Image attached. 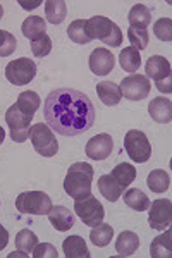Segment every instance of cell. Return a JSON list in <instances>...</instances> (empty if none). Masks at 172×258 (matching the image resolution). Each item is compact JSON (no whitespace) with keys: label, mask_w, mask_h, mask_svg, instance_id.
Returning <instances> with one entry per match:
<instances>
[{"label":"cell","mask_w":172,"mask_h":258,"mask_svg":"<svg viewBox=\"0 0 172 258\" xmlns=\"http://www.w3.org/2000/svg\"><path fill=\"white\" fill-rule=\"evenodd\" d=\"M43 115L48 127L62 136H78L95 124L93 102L83 91L59 88L48 93L43 103Z\"/></svg>","instance_id":"1"},{"label":"cell","mask_w":172,"mask_h":258,"mask_svg":"<svg viewBox=\"0 0 172 258\" xmlns=\"http://www.w3.org/2000/svg\"><path fill=\"white\" fill-rule=\"evenodd\" d=\"M93 167L86 162H76L67 170L64 179V189L71 198L83 200L91 195V182H93Z\"/></svg>","instance_id":"2"},{"label":"cell","mask_w":172,"mask_h":258,"mask_svg":"<svg viewBox=\"0 0 172 258\" xmlns=\"http://www.w3.org/2000/svg\"><path fill=\"white\" fill-rule=\"evenodd\" d=\"M85 28L91 40L98 38L107 47H121L123 45V31H121V28L114 21L103 18V16H93L91 19H86Z\"/></svg>","instance_id":"3"},{"label":"cell","mask_w":172,"mask_h":258,"mask_svg":"<svg viewBox=\"0 0 172 258\" xmlns=\"http://www.w3.org/2000/svg\"><path fill=\"white\" fill-rule=\"evenodd\" d=\"M52 200L43 191H26L16 198V209L28 215H48L52 210Z\"/></svg>","instance_id":"4"},{"label":"cell","mask_w":172,"mask_h":258,"mask_svg":"<svg viewBox=\"0 0 172 258\" xmlns=\"http://www.w3.org/2000/svg\"><path fill=\"white\" fill-rule=\"evenodd\" d=\"M124 148L131 160L138 164H145L152 157V143L146 138V135L140 129H129L124 136Z\"/></svg>","instance_id":"5"},{"label":"cell","mask_w":172,"mask_h":258,"mask_svg":"<svg viewBox=\"0 0 172 258\" xmlns=\"http://www.w3.org/2000/svg\"><path fill=\"white\" fill-rule=\"evenodd\" d=\"M31 138L33 148L36 150V153H40L41 157H55L59 152V141L55 140V135L47 124H35L31 126Z\"/></svg>","instance_id":"6"},{"label":"cell","mask_w":172,"mask_h":258,"mask_svg":"<svg viewBox=\"0 0 172 258\" xmlns=\"http://www.w3.org/2000/svg\"><path fill=\"white\" fill-rule=\"evenodd\" d=\"M31 120L33 115H28L18 109V105H11L9 110L6 112V122L11 127V138L14 143H24L29 138L31 133Z\"/></svg>","instance_id":"7"},{"label":"cell","mask_w":172,"mask_h":258,"mask_svg":"<svg viewBox=\"0 0 172 258\" xmlns=\"http://www.w3.org/2000/svg\"><path fill=\"white\" fill-rule=\"evenodd\" d=\"M74 212L78 214V217L83 220L85 226L95 227L98 224L103 222L105 217V209L102 203L96 200L93 195L83 198V200H74Z\"/></svg>","instance_id":"8"},{"label":"cell","mask_w":172,"mask_h":258,"mask_svg":"<svg viewBox=\"0 0 172 258\" xmlns=\"http://www.w3.org/2000/svg\"><path fill=\"white\" fill-rule=\"evenodd\" d=\"M36 76V64L35 60L28 57H19L12 60L6 68V78L7 81L12 83L14 86H24L31 83Z\"/></svg>","instance_id":"9"},{"label":"cell","mask_w":172,"mask_h":258,"mask_svg":"<svg viewBox=\"0 0 172 258\" xmlns=\"http://www.w3.org/2000/svg\"><path fill=\"white\" fill-rule=\"evenodd\" d=\"M119 88L124 98L131 100V102H140V100H145L150 95L152 83L145 74H129L123 80Z\"/></svg>","instance_id":"10"},{"label":"cell","mask_w":172,"mask_h":258,"mask_svg":"<svg viewBox=\"0 0 172 258\" xmlns=\"http://www.w3.org/2000/svg\"><path fill=\"white\" fill-rule=\"evenodd\" d=\"M148 222L150 227L157 231H165L172 222V203L170 200L158 198L150 203L148 207Z\"/></svg>","instance_id":"11"},{"label":"cell","mask_w":172,"mask_h":258,"mask_svg":"<svg viewBox=\"0 0 172 258\" xmlns=\"http://www.w3.org/2000/svg\"><path fill=\"white\" fill-rule=\"evenodd\" d=\"M112 148H114V141H112L110 135L102 133V135H96L88 140L85 152L86 157H90L93 160H105L107 157H110Z\"/></svg>","instance_id":"12"},{"label":"cell","mask_w":172,"mask_h":258,"mask_svg":"<svg viewBox=\"0 0 172 258\" xmlns=\"http://www.w3.org/2000/svg\"><path fill=\"white\" fill-rule=\"evenodd\" d=\"M88 64H90L91 73L96 74V76H107L114 69L116 57L112 55V52L108 48H96L91 52Z\"/></svg>","instance_id":"13"},{"label":"cell","mask_w":172,"mask_h":258,"mask_svg":"<svg viewBox=\"0 0 172 258\" xmlns=\"http://www.w3.org/2000/svg\"><path fill=\"white\" fill-rule=\"evenodd\" d=\"M145 73L148 80H153L155 83L162 81L170 76V62L162 55H152L146 60Z\"/></svg>","instance_id":"14"},{"label":"cell","mask_w":172,"mask_h":258,"mask_svg":"<svg viewBox=\"0 0 172 258\" xmlns=\"http://www.w3.org/2000/svg\"><path fill=\"white\" fill-rule=\"evenodd\" d=\"M48 220H50V224L61 232L69 231V229L74 226V222H76L73 212L62 205L52 207V210L48 212Z\"/></svg>","instance_id":"15"},{"label":"cell","mask_w":172,"mask_h":258,"mask_svg":"<svg viewBox=\"0 0 172 258\" xmlns=\"http://www.w3.org/2000/svg\"><path fill=\"white\" fill-rule=\"evenodd\" d=\"M148 112L158 124H169L172 120V102L165 97H157L150 102Z\"/></svg>","instance_id":"16"},{"label":"cell","mask_w":172,"mask_h":258,"mask_svg":"<svg viewBox=\"0 0 172 258\" xmlns=\"http://www.w3.org/2000/svg\"><path fill=\"white\" fill-rule=\"evenodd\" d=\"M66 258H90V249H88L85 239L79 236H69L62 243Z\"/></svg>","instance_id":"17"},{"label":"cell","mask_w":172,"mask_h":258,"mask_svg":"<svg viewBox=\"0 0 172 258\" xmlns=\"http://www.w3.org/2000/svg\"><path fill=\"white\" fill-rule=\"evenodd\" d=\"M96 93H98V98L102 100L105 105L114 107L121 102L123 98V93H121V88L112 81H102L96 85Z\"/></svg>","instance_id":"18"},{"label":"cell","mask_w":172,"mask_h":258,"mask_svg":"<svg viewBox=\"0 0 172 258\" xmlns=\"http://www.w3.org/2000/svg\"><path fill=\"white\" fill-rule=\"evenodd\" d=\"M150 255L152 258H170L172 256V232L165 229L162 236H157L152 241L150 246Z\"/></svg>","instance_id":"19"},{"label":"cell","mask_w":172,"mask_h":258,"mask_svg":"<svg viewBox=\"0 0 172 258\" xmlns=\"http://www.w3.org/2000/svg\"><path fill=\"white\" fill-rule=\"evenodd\" d=\"M138 246H140V238L131 231L121 232L119 238L116 241V251L121 256H131L138 249Z\"/></svg>","instance_id":"20"},{"label":"cell","mask_w":172,"mask_h":258,"mask_svg":"<svg viewBox=\"0 0 172 258\" xmlns=\"http://www.w3.org/2000/svg\"><path fill=\"white\" fill-rule=\"evenodd\" d=\"M128 21H129V28H141V30H146L148 24L152 23V12H150L148 7L143 6V4H136V6H133L131 11H129Z\"/></svg>","instance_id":"21"},{"label":"cell","mask_w":172,"mask_h":258,"mask_svg":"<svg viewBox=\"0 0 172 258\" xmlns=\"http://www.w3.org/2000/svg\"><path fill=\"white\" fill-rule=\"evenodd\" d=\"M98 189L102 193L103 198H107L108 202H117L121 197H123V188L116 182V179L110 176V174H103L102 177L98 179Z\"/></svg>","instance_id":"22"},{"label":"cell","mask_w":172,"mask_h":258,"mask_svg":"<svg viewBox=\"0 0 172 258\" xmlns=\"http://www.w3.org/2000/svg\"><path fill=\"white\" fill-rule=\"evenodd\" d=\"M47 30V21L41 19L40 16H29L28 19H24V23L21 24V31L23 35L29 40H36Z\"/></svg>","instance_id":"23"},{"label":"cell","mask_w":172,"mask_h":258,"mask_svg":"<svg viewBox=\"0 0 172 258\" xmlns=\"http://www.w3.org/2000/svg\"><path fill=\"white\" fill-rule=\"evenodd\" d=\"M124 203L129 209H133L136 212H145V210H148V207H150V198L146 197L141 189L131 188L124 193Z\"/></svg>","instance_id":"24"},{"label":"cell","mask_w":172,"mask_h":258,"mask_svg":"<svg viewBox=\"0 0 172 258\" xmlns=\"http://www.w3.org/2000/svg\"><path fill=\"white\" fill-rule=\"evenodd\" d=\"M110 176L116 179V182H117V184H119L121 188H123V191H124L129 184H133V181L136 179V169H134L131 164L124 162V164L116 165L114 170L110 172Z\"/></svg>","instance_id":"25"},{"label":"cell","mask_w":172,"mask_h":258,"mask_svg":"<svg viewBox=\"0 0 172 258\" xmlns=\"http://www.w3.org/2000/svg\"><path fill=\"white\" fill-rule=\"evenodd\" d=\"M67 6L64 0H47L45 2V16L52 24H61L66 19Z\"/></svg>","instance_id":"26"},{"label":"cell","mask_w":172,"mask_h":258,"mask_svg":"<svg viewBox=\"0 0 172 258\" xmlns=\"http://www.w3.org/2000/svg\"><path fill=\"white\" fill-rule=\"evenodd\" d=\"M119 64L126 73H136L141 66V55L136 48L126 47L123 52L119 53Z\"/></svg>","instance_id":"27"},{"label":"cell","mask_w":172,"mask_h":258,"mask_svg":"<svg viewBox=\"0 0 172 258\" xmlns=\"http://www.w3.org/2000/svg\"><path fill=\"white\" fill-rule=\"evenodd\" d=\"M146 184H148V188L152 189L153 193H163V191H167L170 188V177L165 170L155 169L148 174V177H146Z\"/></svg>","instance_id":"28"},{"label":"cell","mask_w":172,"mask_h":258,"mask_svg":"<svg viewBox=\"0 0 172 258\" xmlns=\"http://www.w3.org/2000/svg\"><path fill=\"white\" fill-rule=\"evenodd\" d=\"M40 103H41V100L38 97V93L28 90V91H23V93L19 95L16 105H18V109L21 112H24V114L35 115V112L40 109Z\"/></svg>","instance_id":"29"},{"label":"cell","mask_w":172,"mask_h":258,"mask_svg":"<svg viewBox=\"0 0 172 258\" xmlns=\"http://www.w3.org/2000/svg\"><path fill=\"white\" fill-rule=\"evenodd\" d=\"M36 244H38V238H36L35 232L29 231V229H23V231H19L18 236H16V248H18V251L24 256L33 253Z\"/></svg>","instance_id":"30"},{"label":"cell","mask_w":172,"mask_h":258,"mask_svg":"<svg viewBox=\"0 0 172 258\" xmlns=\"http://www.w3.org/2000/svg\"><path fill=\"white\" fill-rule=\"evenodd\" d=\"M112 238H114V229H112L108 224H98V226L91 227V232H90V239L95 246L98 248H103L107 244H110Z\"/></svg>","instance_id":"31"},{"label":"cell","mask_w":172,"mask_h":258,"mask_svg":"<svg viewBox=\"0 0 172 258\" xmlns=\"http://www.w3.org/2000/svg\"><path fill=\"white\" fill-rule=\"evenodd\" d=\"M85 23H86L85 19H76V21H73V23L69 24V28H67V36H69L71 41H74V43H78V45L90 43L91 38L88 36V33H86Z\"/></svg>","instance_id":"32"},{"label":"cell","mask_w":172,"mask_h":258,"mask_svg":"<svg viewBox=\"0 0 172 258\" xmlns=\"http://www.w3.org/2000/svg\"><path fill=\"white\" fill-rule=\"evenodd\" d=\"M128 40H129V43H131V47L136 48L138 52H140V50L148 48V41H150L148 30H141V28H129Z\"/></svg>","instance_id":"33"},{"label":"cell","mask_w":172,"mask_h":258,"mask_svg":"<svg viewBox=\"0 0 172 258\" xmlns=\"http://www.w3.org/2000/svg\"><path fill=\"white\" fill-rule=\"evenodd\" d=\"M31 52L35 57H47L50 52H52V40H50V36L47 33H43V35L40 36V38L36 40H31Z\"/></svg>","instance_id":"34"},{"label":"cell","mask_w":172,"mask_h":258,"mask_svg":"<svg viewBox=\"0 0 172 258\" xmlns=\"http://www.w3.org/2000/svg\"><path fill=\"white\" fill-rule=\"evenodd\" d=\"M18 48V41L14 35L6 30H0V57H9Z\"/></svg>","instance_id":"35"},{"label":"cell","mask_w":172,"mask_h":258,"mask_svg":"<svg viewBox=\"0 0 172 258\" xmlns=\"http://www.w3.org/2000/svg\"><path fill=\"white\" fill-rule=\"evenodd\" d=\"M153 33L158 40L162 41H170L172 40V21L169 18H162L155 21L153 24Z\"/></svg>","instance_id":"36"},{"label":"cell","mask_w":172,"mask_h":258,"mask_svg":"<svg viewBox=\"0 0 172 258\" xmlns=\"http://www.w3.org/2000/svg\"><path fill=\"white\" fill-rule=\"evenodd\" d=\"M35 258H57L59 256V253H57V249L53 244H50V243H38L35 246V249H33V253H31Z\"/></svg>","instance_id":"37"},{"label":"cell","mask_w":172,"mask_h":258,"mask_svg":"<svg viewBox=\"0 0 172 258\" xmlns=\"http://www.w3.org/2000/svg\"><path fill=\"white\" fill-rule=\"evenodd\" d=\"M155 86H157V90L158 91H162V93H167V95H170L172 93V78H165V80H162V81H157L155 83Z\"/></svg>","instance_id":"38"},{"label":"cell","mask_w":172,"mask_h":258,"mask_svg":"<svg viewBox=\"0 0 172 258\" xmlns=\"http://www.w3.org/2000/svg\"><path fill=\"white\" fill-rule=\"evenodd\" d=\"M7 243H9V232L4 226H0V251L7 246Z\"/></svg>","instance_id":"39"},{"label":"cell","mask_w":172,"mask_h":258,"mask_svg":"<svg viewBox=\"0 0 172 258\" xmlns=\"http://www.w3.org/2000/svg\"><path fill=\"white\" fill-rule=\"evenodd\" d=\"M21 6H23V9H35L36 6H40V2H24V0H21Z\"/></svg>","instance_id":"40"},{"label":"cell","mask_w":172,"mask_h":258,"mask_svg":"<svg viewBox=\"0 0 172 258\" xmlns=\"http://www.w3.org/2000/svg\"><path fill=\"white\" fill-rule=\"evenodd\" d=\"M4 140H6V131H4L2 126H0V145L4 143Z\"/></svg>","instance_id":"41"},{"label":"cell","mask_w":172,"mask_h":258,"mask_svg":"<svg viewBox=\"0 0 172 258\" xmlns=\"http://www.w3.org/2000/svg\"><path fill=\"white\" fill-rule=\"evenodd\" d=\"M2 16H4V7L0 6V19H2Z\"/></svg>","instance_id":"42"}]
</instances>
